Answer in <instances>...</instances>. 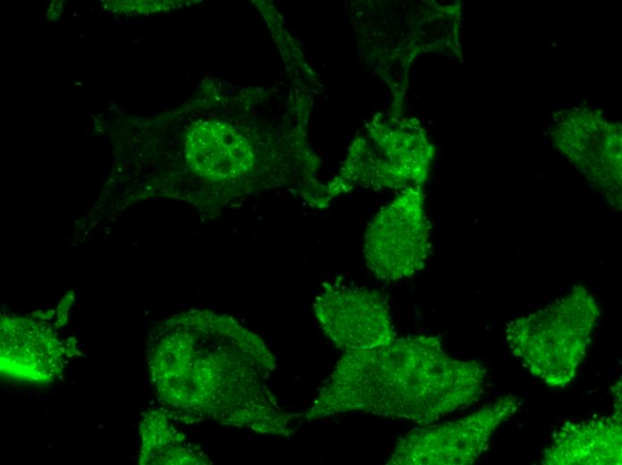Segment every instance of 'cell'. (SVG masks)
Masks as SVG:
<instances>
[{
  "mask_svg": "<svg viewBox=\"0 0 622 465\" xmlns=\"http://www.w3.org/2000/svg\"><path fill=\"white\" fill-rule=\"evenodd\" d=\"M601 314L598 301L583 285L534 313L510 321L507 342L530 373L549 386L575 377Z\"/></svg>",
  "mask_w": 622,
  "mask_h": 465,
  "instance_id": "3",
  "label": "cell"
},
{
  "mask_svg": "<svg viewBox=\"0 0 622 465\" xmlns=\"http://www.w3.org/2000/svg\"><path fill=\"white\" fill-rule=\"evenodd\" d=\"M545 465H620L621 410L612 417L567 422L542 453Z\"/></svg>",
  "mask_w": 622,
  "mask_h": 465,
  "instance_id": "10",
  "label": "cell"
},
{
  "mask_svg": "<svg viewBox=\"0 0 622 465\" xmlns=\"http://www.w3.org/2000/svg\"><path fill=\"white\" fill-rule=\"evenodd\" d=\"M487 380L485 365L450 356L434 336L395 338L345 351L311 413L356 411L425 426L476 402Z\"/></svg>",
  "mask_w": 622,
  "mask_h": 465,
  "instance_id": "2",
  "label": "cell"
},
{
  "mask_svg": "<svg viewBox=\"0 0 622 465\" xmlns=\"http://www.w3.org/2000/svg\"><path fill=\"white\" fill-rule=\"evenodd\" d=\"M67 357V347L46 323L22 316L2 317L0 371L4 378L51 383L62 375Z\"/></svg>",
  "mask_w": 622,
  "mask_h": 465,
  "instance_id": "9",
  "label": "cell"
},
{
  "mask_svg": "<svg viewBox=\"0 0 622 465\" xmlns=\"http://www.w3.org/2000/svg\"><path fill=\"white\" fill-rule=\"evenodd\" d=\"M147 360L156 391L176 418H212L285 432L290 417L266 389L275 359L261 339L232 317L190 310L149 333Z\"/></svg>",
  "mask_w": 622,
  "mask_h": 465,
  "instance_id": "1",
  "label": "cell"
},
{
  "mask_svg": "<svg viewBox=\"0 0 622 465\" xmlns=\"http://www.w3.org/2000/svg\"><path fill=\"white\" fill-rule=\"evenodd\" d=\"M314 310L324 333L344 351L375 348L395 339L389 305L374 289L326 283L315 297Z\"/></svg>",
  "mask_w": 622,
  "mask_h": 465,
  "instance_id": "8",
  "label": "cell"
},
{
  "mask_svg": "<svg viewBox=\"0 0 622 465\" xmlns=\"http://www.w3.org/2000/svg\"><path fill=\"white\" fill-rule=\"evenodd\" d=\"M517 408L516 396L503 395L460 419L413 429L398 439L387 463L472 464L487 448L496 428Z\"/></svg>",
  "mask_w": 622,
  "mask_h": 465,
  "instance_id": "6",
  "label": "cell"
},
{
  "mask_svg": "<svg viewBox=\"0 0 622 465\" xmlns=\"http://www.w3.org/2000/svg\"><path fill=\"white\" fill-rule=\"evenodd\" d=\"M556 148L613 205L621 206V125L600 110L571 107L553 114Z\"/></svg>",
  "mask_w": 622,
  "mask_h": 465,
  "instance_id": "7",
  "label": "cell"
},
{
  "mask_svg": "<svg viewBox=\"0 0 622 465\" xmlns=\"http://www.w3.org/2000/svg\"><path fill=\"white\" fill-rule=\"evenodd\" d=\"M139 431L140 464L206 463L199 447L189 443L164 413L153 410L145 414L139 420Z\"/></svg>",
  "mask_w": 622,
  "mask_h": 465,
  "instance_id": "11",
  "label": "cell"
},
{
  "mask_svg": "<svg viewBox=\"0 0 622 465\" xmlns=\"http://www.w3.org/2000/svg\"><path fill=\"white\" fill-rule=\"evenodd\" d=\"M430 249L423 191L421 186H409L370 220L362 252L366 266L376 278L392 282L420 270Z\"/></svg>",
  "mask_w": 622,
  "mask_h": 465,
  "instance_id": "5",
  "label": "cell"
},
{
  "mask_svg": "<svg viewBox=\"0 0 622 465\" xmlns=\"http://www.w3.org/2000/svg\"><path fill=\"white\" fill-rule=\"evenodd\" d=\"M433 148L418 124L374 126L353 140L340 174L321 186L323 205L357 186L378 190L420 186L428 175Z\"/></svg>",
  "mask_w": 622,
  "mask_h": 465,
  "instance_id": "4",
  "label": "cell"
}]
</instances>
